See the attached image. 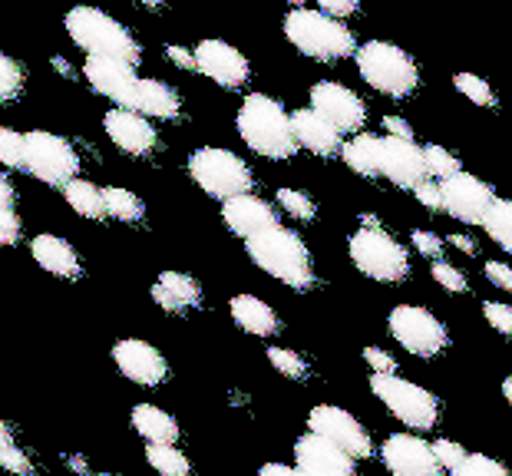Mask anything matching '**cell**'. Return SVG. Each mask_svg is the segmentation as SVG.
Returning a JSON list of instances; mask_svg holds the SVG:
<instances>
[{
  "label": "cell",
  "instance_id": "9a60e30c",
  "mask_svg": "<svg viewBox=\"0 0 512 476\" xmlns=\"http://www.w3.org/2000/svg\"><path fill=\"white\" fill-rule=\"evenodd\" d=\"M380 176H387L400 189H417L430 179L423 149L413 139L380 136Z\"/></svg>",
  "mask_w": 512,
  "mask_h": 476
},
{
  "label": "cell",
  "instance_id": "484cf974",
  "mask_svg": "<svg viewBox=\"0 0 512 476\" xmlns=\"http://www.w3.org/2000/svg\"><path fill=\"white\" fill-rule=\"evenodd\" d=\"M129 424H133L136 434L149 443H176L179 440L176 417L166 414V410H159L156 404H139L133 410V417H129Z\"/></svg>",
  "mask_w": 512,
  "mask_h": 476
},
{
  "label": "cell",
  "instance_id": "7c38bea8",
  "mask_svg": "<svg viewBox=\"0 0 512 476\" xmlns=\"http://www.w3.org/2000/svg\"><path fill=\"white\" fill-rule=\"evenodd\" d=\"M83 77L96 93L113 100L119 110H136L139 106V77L133 63L110 57H86Z\"/></svg>",
  "mask_w": 512,
  "mask_h": 476
},
{
  "label": "cell",
  "instance_id": "db71d44e",
  "mask_svg": "<svg viewBox=\"0 0 512 476\" xmlns=\"http://www.w3.org/2000/svg\"><path fill=\"white\" fill-rule=\"evenodd\" d=\"M450 245L460 248L463 255H476V242H473L470 235H450Z\"/></svg>",
  "mask_w": 512,
  "mask_h": 476
},
{
  "label": "cell",
  "instance_id": "7402d4cb",
  "mask_svg": "<svg viewBox=\"0 0 512 476\" xmlns=\"http://www.w3.org/2000/svg\"><path fill=\"white\" fill-rule=\"evenodd\" d=\"M291 126H294V139H298V146H304L308 153H314V156L341 153V133H337V129L324 116L314 113L311 106H308V110L294 113Z\"/></svg>",
  "mask_w": 512,
  "mask_h": 476
},
{
  "label": "cell",
  "instance_id": "8fae6325",
  "mask_svg": "<svg viewBox=\"0 0 512 476\" xmlns=\"http://www.w3.org/2000/svg\"><path fill=\"white\" fill-rule=\"evenodd\" d=\"M308 427H311V434L328 440L331 447L347 453L351 460H367L370 453H374V443H370L367 430L357 424V417L347 414L344 407H334V404L314 407L308 414Z\"/></svg>",
  "mask_w": 512,
  "mask_h": 476
},
{
  "label": "cell",
  "instance_id": "5bb4252c",
  "mask_svg": "<svg viewBox=\"0 0 512 476\" xmlns=\"http://www.w3.org/2000/svg\"><path fill=\"white\" fill-rule=\"evenodd\" d=\"M311 110L324 116L337 133H361L364 119H367V106L354 90H347L341 83H314L311 90Z\"/></svg>",
  "mask_w": 512,
  "mask_h": 476
},
{
  "label": "cell",
  "instance_id": "4fadbf2b",
  "mask_svg": "<svg viewBox=\"0 0 512 476\" xmlns=\"http://www.w3.org/2000/svg\"><path fill=\"white\" fill-rule=\"evenodd\" d=\"M440 196H443V209L466 225H483L486 212L496 202V192L483 179L470 176V172H456V176L443 179Z\"/></svg>",
  "mask_w": 512,
  "mask_h": 476
},
{
  "label": "cell",
  "instance_id": "7dc6e473",
  "mask_svg": "<svg viewBox=\"0 0 512 476\" xmlns=\"http://www.w3.org/2000/svg\"><path fill=\"white\" fill-rule=\"evenodd\" d=\"M486 278L493 281L499 291H512V268L506 262H486Z\"/></svg>",
  "mask_w": 512,
  "mask_h": 476
},
{
  "label": "cell",
  "instance_id": "ab89813d",
  "mask_svg": "<svg viewBox=\"0 0 512 476\" xmlns=\"http://www.w3.org/2000/svg\"><path fill=\"white\" fill-rule=\"evenodd\" d=\"M278 205L288 215H294V219H301V222L314 219V202L304 196V192H298V189H278Z\"/></svg>",
  "mask_w": 512,
  "mask_h": 476
},
{
  "label": "cell",
  "instance_id": "7a4b0ae2",
  "mask_svg": "<svg viewBox=\"0 0 512 476\" xmlns=\"http://www.w3.org/2000/svg\"><path fill=\"white\" fill-rule=\"evenodd\" d=\"M245 252L248 258L261 268L265 275L288 288H311L314 285V265L308 245L301 242V235H294L291 229H265L261 235L245 238Z\"/></svg>",
  "mask_w": 512,
  "mask_h": 476
},
{
  "label": "cell",
  "instance_id": "d6a6232c",
  "mask_svg": "<svg viewBox=\"0 0 512 476\" xmlns=\"http://www.w3.org/2000/svg\"><path fill=\"white\" fill-rule=\"evenodd\" d=\"M0 467L7 473H17V476H34V460L17 447V440L4 420H0Z\"/></svg>",
  "mask_w": 512,
  "mask_h": 476
},
{
  "label": "cell",
  "instance_id": "ba28073f",
  "mask_svg": "<svg viewBox=\"0 0 512 476\" xmlns=\"http://www.w3.org/2000/svg\"><path fill=\"white\" fill-rule=\"evenodd\" d=\"M351 262L361 268L367 278L380 285H394L410 275V255L400 242H394L384 229H361L351 235Z\"/></svg>",
  "mask_w": 512,
  "mask_h": 476
},
{
  "label": "cell",
  "instance_id": "94428289",
  "mask_svg": "<svg viewBox=\"0 0 512 476\" xmlns=\"http://www.w3.org/2000/svg\"><path fill=\"white\" fill-rule=\"evenodd\" d=\"M100 476H116V473H100Z\"/></svg>",
  "mask_w": 512,
  "mask_h": 476
},
{
  "label": "cell",
  "instance_id": "ee69618b",
  "mask_svg": "<svg viewBox=\"0 0 512 476\" xmlns=\"http://www.w3.org/2000/svg\"><path fill=\"white\" fill-rule=\"evenodd\" d=\"M20 242V219L14 205H0V245H17Z\"/></svg>",
  "mask_w": 512,
  "mask_h": 476
},
{
  "label": "cell",
  "instance_id": "f907efd6",
  "mask_svg": "<svg viewBox=\"0 0 512 476\" xmlns=\"http://www.w3.org/2000/svg\"><path fill=\"white\" fill-rule=\"evenodd\" d=\"M166 53H169V60L176 63V67H182V70H195V53H192V50H185V47H176V43H169Z\"/></svg>",
  "mask_w": 512,
  "mask_h": 476
},
{
  "label": "cell",
  "instance_id": "52a82bcc",
  "mask_svg": "<svg viewBox=\"0 0 512 476\" xmlns=\"http://www.w3.org/2000/svg\"><path fill=\"white\" fill-rule=\"evenodd\" d=\"M370 391L377 394V400H384V407L400 424L420 430V434L437 427L440 404H437V397L430 391H423L420 384L403 381L397 374H370Z\"/></svg>",
  "mask_w": 512,
  "mask_h": 476
},
{
  "label": "cell",
  "instance_id": "83f0119b",
  "mask_svg": "<svg viewBox=\"0 0 512 476\" xmlns=\"http://www.w3.org/2000/svg\"><path fill=\"white\" fill-rule=\"evenodd\" d=\"M341 156L347 162V169H354L357 176H364V179L380 176V136L357 133L351 143L341 146Z\"/></svg>",
  "mask_w": 512,
  "mask_h": 476
},
{
  "label": "cell",
  "instance_id": "d4e9b609",
  "mask_svg": "<svg viewBox=\"0 0 512 476\" xmlns=\"http://www.w3.org/2000/svg\"><path fill=\"white\" fill-rule=\"evenodd\" d=\"M228 308H232V318L238 328L255 334V338H271V334L278 331V315L255 295H238V298H232Z\"/></svg>",
  "mask_w": 512,
  "mask_h": 476
},
{
  "label": "cell",
  "instance_id": "f35d334b",
  "mask_svg": "<svg viewBox=\"0 0 512 476\" xmlns=\"http://www.w3.org/2000/svg\"><path fill=\"white\" fill-rule=\"evenodd\" d=\"M268 361L275 364L278 374L291 377V381H301V377L308 374V364H304V357L288 351V348H268Z\"/></svg>",
  "mask_w": 512,
  "mask_h": 476
},
{
  "label": "cell",
  "instance_id": "681fc988",
  "mask_svg": "<svg viewBox=\"0 0 512 476\" xmlns=\"http://www.w3.org/2000/svg\"><path fill=\"white\" fill-rule=\"evenodd\" d=\"M413 196H417L420 205H427V209H443V196H440V186H433V182L427 179L423 186L413 189Z\"/></svg>",
  "mask_w": 512,
  "mask_h": 476
},
{
  "label": "cell",
  "instance_id": "8d00e7d4",
  "mask_svg": "<svg viewBox=\"0 0 512 476\" xmlns=\"http://www.w3.org/2000/svg\"><path fill=\"white\" fill-rule=\"evenodd\" d=\"M450 476H512V473L493 457H483V453H466V460Z\"/></svg>",
  "mask_w": 512,
  "mask_h": 476
},
{
  "label": "cell",
  "instance_id": "8992f818",
  "mask_svg": "<svg viewBox=\"0 0 512 476\" xmlns=\"http://www.w3.org/2000/svg\"><path fill=\"white\" fill-rule=\"evenodd\" d=\"M189 176L202 192H209L212 199H235L248 196L255 186L252 169L245 166V159H238L232 149L222 146H202L189 156Z\"/></svg>",
  "mask_w": 512,
  "mask_h": 476
},
{
  "label": "cell",
  "instance_id": "3957f363",
  "mask_svg": "<svg viewBox=\"0 0 512 476\" xmlns=\"http://www.w3.org/2000/svg\"><path fill=\"white\" fill-rule=\"evenodd\" d=\"M285 34L291 40V47H298L304 57L321 60V63H334V60L354 57L357 53L351 30H347L341 20L321 14V10L294 7L285 17Z\"/></svg>",
  "mask_w": 512,
  "mask_h": 476
},
{
  "label": "cell",
  "instance_id": "4dcf8cb0",
  "mask_svg": "<svg viewBox=\"0 0 512 476\" xmlns=\"http://www.w3.org/2000/svg\"><path fill=\"white\" fill-rule=\"evenodd\" d=\"M483 229L493 242L503 248V252L512 255V199H496L493 209L486 212Z\"/></svg>",
  "mask_w": 512,
  "mask_h": 476
},
{
  "label": "cell",
  "instance_id": "1f68e13d",
  "mask_svg": "<svg viewBox=\"0 0 512 476\" xmlns=\"http://www.w3.org/2000/svg\"><path fill=\"white\" fill-rule=\"evenodd\" d=\"M103 202H106V215H113L119 222H139L146 215V205L139 196H133L129 189H103Z\"/></svg>",
  "mask_w": 512,
  "mask_h": 476
},
{
  "label": "cell",
  "instance_id": "d6986e66",
  "mask_svg": "<svg viewBox=\"0 0 512 476\" xmlns=\"http://www.w3.org/2000/svg\"><path fill=\"white\" fill-rule=\"evenodd\" d=\"M294 467L308 476H357L354 460L318 434H308L294 443Z\"/></svg>",
  "mask_w": 512,
  "mask_h": 476
},
{
  "label": "cell",
  "instance_id": "4316f807",
  "mask_svg": "<svg viewBox=\"0 0 512 476\" xmlns=\"http://www.w3.org/2000/svg\"><path fill=\"white\" fill-rule=\"evenodd\" d=\"M136 113L156 116V119H176L182 113V103L172 86L159 80H139V106Z\"/></svg>",
  "mask_w": 512,
  "mask_h": 476
},
{
  "label": "cell",
  "instance_id": "f1b7e54d",
  "mask_svg": "<svg viewBox=\"0 0 512 476\" xmlns=\"http://www.w3.org/2000/svg\"><path fill=\"white\" fill-rule=\"evenodd\" d=\"M63 196H67L70 209L83 219H106V202H103V189L93 186L86 179H73L63 186Z\"/></svg>",
  "mask_w": 512,
  "mask_h": 476
},
{
  "label": "cell",
  "instance_id": "9c48e42d",
  "mask_svg": "<svg viewBox=\"0 0 512 476\" xmlns=\"http://www.w3.org/2000/svg\"><path fill=\"white\" fill-rule=\"evenodd\" d=\"M24 169L47 186L63 189L80 172V156L63 136L34 129V133L24 136Z\"/></svg>",
  "mask_w": 512,
  "mask_h": 476
},
{
  "label": "cell",
  "instance_id": "f5cc1de1",
  "mask_svg": "<svg viewBox=\"0 0 512 476\" xmlns=\"http://www.w3.org/2000/svg\"><path fill=\"white\" fill-rule=\"evenodd\" d=\"M258 476H308L298 467H288V463H265V467L258 470Z\"/></svg>",
  "mask_w": 512,
  "mask_h": 476
},
{
  "label": "cell",
  "instance_id": "b9f144b4",
  "mask_svg": "<svg viewBox=\"0 0 512 476\" xmlns=\"http://www.w3.org/2000/svg\"><path fill=\"white\" fill-rule=\"evenodd\" d=\"M483 318L489 321V328L506 334V338H512V308L503 305V301H486L483 305Z\"/></svg>",
  "mask_w": 512,
  "mask_h": 476
},
{
  "label": "cell",
  "instance_id": "603a6c76",
  "mask_svg": "<svg viewBox=\"0 0 512 476\" xmlns=\"http://www.w3.org/2000/svg\"><path fill=\"white\" fill-rule=\"evenodd\" d=\"M152 298L169 315H182V311H189L202 301V288L185 272H162L156 285H152Z\"/></svg>",
  "mask_w": 512,
  "mask_h": 476
},
{
  "label": "cell",
  "instance_id": "6f0895ef",
  "mask_svg": "<svg viewBox=\"0 0 512 476\" xmlns=\"http://www.w3.org/2000/svg\"><path fill=\"white\" fill-rule=\"evenodd\" d=\"M70 467H73V470H80V473H86V460H76V457H73V460H70Z\"/></svg>",
  "mask_w": 512,
  "mask_h": 476
},
{
  "label": "cell",
  "instance_id": "277c9868",
  "mask_svg": "<svg viewBox=\"0 0 512 476\" xmlns=\"http://www.w3.org/2000/svg\"><path fill=\"white\" fill-rule=\"evenodd\" d=\"M67 34L76 47H83L90 57L126 60V63H133V67L139 60L136 37L129 34L116 17L103 14V10H96V7H73L67 14Z\"/></svg>",
  "mask_w": 512,
  "mask_h": 476
},
{
  "label": "cell",
  "instance_id": "60d3db41",
  "mask_svg": "<svg viewBox=\"0 0 512 476\" xmlns=\"http://www.w3.org/2000/svg\"><path fill=\"white\" fill-rule=\"evenodd\" d=\"M430 272H433V278H437V285L450 291V295H463V291L470 288L460 268H453V265H446V262H433Z\"/></svg>",
  "mask_w": 512,
  "mask_h": 476
},
{
  "label": "cell",
  "instance_id": "836d02e7",
  "mask_svg": "<svg viewBox=\"0 0 512 476\" xmlns=\"http://www.w3.org/2000/svg\"><path fill=\"white\" fill-rule=\"evenodd\" d=\"M453 86H456V90H460L470 103H476V106H486V110H493V106H496L493 86H489L483 77H476V73H456V77H453Z\"/></svg>",
  "mask_w": 512,
  "mask_h": 476
},
{
  "label": "cell",
  "instance_id": "2e32d148",
  "mask_svg": "<svg viewBox=\"0 0 512 476\" xmlns=\"http://www.w3.org/2000/svg\"><path fill=\"white\" fill-rule=\"evenodd\" d=\"M384 467L390 476H443L437 457H433V443H427L417 434H394L380 447Z\"/></svg>",
  "mask_w": 512,
  "mask_h": 476
},
{
  "label": "cell",
  "instance_id": "cb8c5ba5",
  "mask_svg": "<svg viewBox=\"0 0 512 476\" xmlns=\"http://www.w3.org/2000/svg\"><path fill=\"white\" fill-rule=\"evenodd\" d=\"M30 255L43 272L57 275V278H80V255L73 252L70 242H63L60 235H37L30 242Z\"/></svg>",
  "mask_w": 512,
  "mask_h": 476
},
{
  "label": "cell",
  "instance_id": "44dd1931",
  "mask_svg": "<svg viewBox=\"0 0 512 476\" xmlns=\"http://www.w3.org/2000/svg\"><path fill=\"white\" fill-rule=\"evenodd\" d=\"M222 219H225L228 229H232L235 235H242V238L261 235L265 229H275V225H278L275 209H271L265 199L252 196V192H248V196L228 199L225 209H222Z\"/></svg>",
  "mask_w": 512,
  "mask_h": 476
},
{
  "label": "cell",
  "instance_id": "f546056e",
  "mask_svg": "<svg viewBox=\"0 0 512 476\" xmlns=\"http://www.w3.org/2000/svg\"><path fill=\"white\" fill-rule=\"evenodd\" d=\"M146 460H149V467L159 470L162 476H189L192 473L189 457H185L176 443H149Z\"/></svg>",
  "mask_w": 512,
  "mask_h": 476
},
{
  "label": "cell",
  "instance_id": "c3c4849f",
  "mask_svg": "<svg viewBox=\"0 0 512 476\" xmlns=\"http://www.w3.org/2000/svg\"><path fill=\"white\" fill-rule=\"evenodd\" d=\"M318 10L321 14H328V17H351L354 10H357V0H318Z\"/></svg>",
  "mask_w": 512,
  "mask_h": 476
},
{
  "label": "cell",
  "instance_id": "ac0fdd59",
  "mask_svg": "<svg viewBox=\"0 0 512 476\" xmlns=\"http://www.w3.org/2000/svg\"><path fill=\"white\" fill-rule=\"evenodd\" d=\"M113 361L119 367V374L129 377L133 384H143V387H156L166 381V374H169L166 357L152 348L149 341H139V338L116 341Z\"/></svg>",
  "mask_w": 512,
  "mask_h": 476
},
{
  "label": "cell",
  "instance_id": "f6af8a7d",
  "mask_svg": "<svg viewBox=\"0 0 512 476\" xmlns=\"http://www.w3.org/2000/svg\"><path fill=\"white\" fill-rule=\"evenodd\" d=\"M410 238H413V245H417V252H420V255H427V258H433V262H440V255H443V242H440L437 235L417 229Z\"/></svg>",
  "mask_w": 512,
  "mask_h": 476
},
{
  "label": "cell",
  "instance_id": "11a10c76",
  "mask_svg": "<svg viewBox=\"0 0 512 476\" xmlns=\"http://www.w3.org/2000/svg\"><path fill=\"white\" fill-rule=\"evenodd\" d=\"M0 205H14V186H10L4 172H0Z\"/></svg>",
  "mask_w": 512,
  "mask_h": 476
},
{
  "label": "cell",
  "instance_id": "7bdbcfd3",
  "mask_svg": "<svg viewBox=\"0 0 512 476\" xmlns=\"http://www.w3.org/2000/svg\"><path fill=\"white\" fill-rule=\"evenodd\" d=\"M433 457H437L440 470L453 473L466 460V450L460 447V443H453V440H437V443H433Z\"/></svg>",
  "mask_w": 512,
  "mask_h": 476
},
{
  "label": "cell",
  "instance_id": "74e56055",
  "mask_svg": "<svg viewBox=\"0 0 512 476\" xmlns=\"http://www.w3.org/2000/svg\"><path fill=\"white\" fill-rule=\"evenodd\" d=\"M20 90H24V73H20V67L4 50H0V103L17 100Z\"/></svg>",
  "mask_w": 512,
  "mask_h": 476
},
{
  "label": "cell",
  "instance_id": "bcb514c9",
  "mask_svg": "<svg viewBox=\"0 0 512 476\" xmlns=\"http://www.w3.org/2000/svg\"><path fill=\"white\" fill-rule=\"evenodd\" d=\"M364 361L370 367V374H397V361L387 351H380V348H367Z\"/></svg>",
  "mask_w": 512,
  "mask_h": 476
},
{
  "label": "cell",
  "instance_id": "ffe728a7",
  "mask_svg": "<svg viewBox=\"0 0 512 476\" xmlns=\"http://www.w3.org/2000/svg\"><path fill=\"white\" fill-rule=\"evenodd\" d=\"M106 136L113 139L116 149H123L129 156H149L156 149V129L149 126V119L136 110H110L103 119Z\"/></svg>",
  "mask_w": 512,
  "mask_h": 476
},
{
  "label": "cell",
  "instance_id": "30bf717a",
  "mask_svg": "<svg viewBox=\"0 0 512 476\" xmlns=\"http://www.w3.org/2000/svg\"><path fill=\"white\" fill-rule=\"evenodd\" d=\"M390 334L397 338L400 348H407L417 357H437L446 348V328L437 315L420 305H397L390 311Z\"/></svg>",
  "mask_w": 512,
  "mask_h": 476
},
{
  "label": "cell",
  "instance_id": "6da1fadb",
  "mask_svg": "<svg viewBox=\"0 0 512 476\" xmlns=\"http://www.w3.org/2000/svg\"><path fill=\"white\" fill-rule=\"evenodd\" d=\"M238 136L245 139V146L252 153L265 159H291L298 153V139H294L288 110L265 93L245 96L242 110H238Z\"/></svg>",
  "mask_w": 512,
  "mask_h": 476
},
{
  "label": "cell",
  "instance_id": "e0dca14e",
  "mask_svg": "<svg viewBox=\"0 0 512 476\" xmlns=\"http://www.w3.org/2000/svg\"><path fill=\"white\" fill-rule=\"evenodd\" d=\"M195 53V70L202 77H209L212 83L225 86V90H238V86L248 83V60L245 53H238L232 43L225 40H202Z\"/></svg>",
  "mask_w": 512,
  "mask_h": 476
},
{
  "label": "cell",
  "instance_id": "d590c367",
  "mask_svg": "<svg viewBox=\"0 0 512 476\" xmlns=\"http://www.w3.org/2000/svg\"><path fill=\"white\" fill-rule=\"evenodd\" d=\"M423 159H427V172L437 179H450V176H456V172H463L460 159L443 146H423Z\"/></svg>",
  "mask_w": 512,
  "mask_h": 476
},
{
  "label": "cell",
  "instance_id": "9f6ffc18",
  "mask_svg": "<svg viewBox=\"0 0 512 476\" xmlns=\"http://www.w3.org/2000/svg\"><path fill=\"white\" fill-rule=\"evenodd\" d=\"M503 394H506V400L512 404V377H506V381H503Z\"/></svg>",
  "mask_w": 512,
  "mask_h": 476
},
{
  "label": "cell",
  "instance_id": "5b68a950",
  "mask_svg": "<svg viewBox=\"0 0 512 476\" xmlns=\"http://www.w3.org/2000/svg\"><path fill=\"white\" fill-rule=\"evenodd\" d=\"M357 70L361 77L384 96H410L420 83V70L407 50L394 47L387 40H367L364 47H357Z\"/></svg>",
  "mask_w": 512,
  "mask_h": 476
},
{
  "label": "cell",
  "instance_id": "91938a15",
  "mask_svg": "<svg viewBox=\"0 0 512 476\" xmlns=\"http://www.w3.org/2000/svg\"><path fill=\"white\" fill-rule=\"evenodd\" d=\"M285 4H291V10H294V7H298V4H304V0H285Z\"/></svg>",
  "mask_w": 512,
  "mask_h": 476
},
{
  "label": "cell",
  "instance_id": "680465c9",
  "mask_svg": "<svg viewBox=\"0 0 512 476\" xmlns=\"http://www.w3.org/2000/svg\"><path fill=\"white\" fill-rule=\"evenodd\" d=\"M139 4H146V7H159L162 0H139Z\"/></svg>",
  "mask_w": 512,
  "mask_h": 476
},
{
  "label": "cell",
  "instance_id": "816d5d0a",
  "mask_svg": "<svg viewBox=\"0 0 512 476\" xmlns=\"http://www.w3.org/2000/svg\"><path fill=\"white\" fill-rule=\"evenodd\" d=\"M384 126H387V133L394 136V139H413V126L407 123V119L387 116V119H384Z\"/></svg>",
  "mask_w": 512,
  "mask_h": 476
},
{
  "label": "cell",
  "instance_id": "e575fe53",
  "mask_svg": "<svg viewBox=\"0 0 512 476\" xmlns=\"http://www.w3.org/2000/svg\"><path fill=\"white\" fill-rule=\"evenodd\" d=\"M0 166L24 169V133L10 126H0Z\"/></svg>",
  "mask_w": 512,
  "mask_h": 476
}]
</instances>
